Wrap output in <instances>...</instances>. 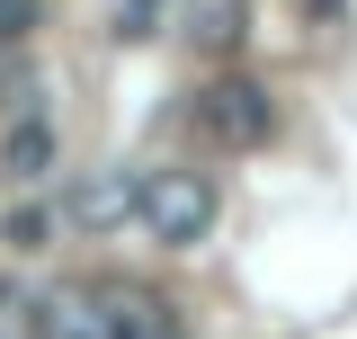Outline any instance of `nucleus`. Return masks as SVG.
<instances>
[{"mask_svg":"<svg viewBox=\"0 0 357 339\" xmlns=\"http://www.w3.org/2000/svg\"><path fill=\"white\" fill-rule=\"evenodd\" d=\"M126 214H134V179L126 170H89L72 188V223H89V232H116Z\"/></svg>","mask_w":357,"mask_h":339,"instance_id":"423d86ee","label":"nucleus"},{"mask_svg":"<svg viewBox=\"0 0 357 339\" xmlns=\"http://www.w3.org/2000/svg\"><path fill=\"white\" fill-rule=\"evenodd\" d=\"M197 134L206 143H223V152H250V143H268L277 134V98H268L259 81H241V72H223V81H206L197 89Z\"/></svg>","mask_w":357,"mask_h":339,"instance_id":"f03ea898","label":"nucleus"},{"mask_svg":"<svg viewBox=\"0 0 357 339\" xmlns=\"http://www.w3.org/2000/svg\"><path fill=\"white\" fill-rule=\"evenodd\" d=\"M27 27H36V0H0V54L27 36Z\"/></svg>","mask_w":357,"mask_h":339,"instance_id":"9b49d317","label":"nucleus"},{"mask_svg":"<svg viewBox=\"0 0 357 339\" xmlns=\"http://www.w3.org/2000/svg\"><path fill=\"white\" fill-rule=\"evenodd\" d=\"M0 339H36V295L0 277Z\"/></svg>","mask_w":357,"mask_h":339,"instance_id":"1a4fd4ad","label":"nucleus"},{"mask_svg":"<svg viewBox=\"0 0 357 339\" xmlns=\"http://www.w3.org/2000/svg\"><path fill=\"white\" fill-rule=\"evenodd\" d=\"M98 286V312H107V339H188L178 303L161 286H134V277H89Z\"/></svg>","mask_w":357,"mask_h":339,"instance_id":"7ed1b4c3","label":"nucleus"},{"mask_svg":"<svg viewBox=\"0 0 357 339\" xmlns=\"http://www.w3.org/2000/svg\"><path fill=\"white\" fill-rule=\"evenodd\" d=\"M0 170H9L18 188H36L45 170H54V126H45V116H18L9 143H0Z\"/></svg>","mask_w":357,"mask_h":339,"instance_id":"0eeeda50","label":"nucleus"},{"mask_svg":"<svg viewBox=\"0 0 357 339\" xmlns=\"http://www.w3.org/2000/svg\"><path fill=\"white\" fill-rule=\"evenodd\" d=\"M107 36H116V45L161 36V0H116V9H107Z\"/></svg>","mask_w":357,"mask_h":339,"instance_id":"6e6552de","label":"nucleus"},{"mask_svg":"<svg viewBox=\"0 0 357 339\" xmlns=\"http://www.w3.org/2000/svg\"><path fill=\"white\" fill-rule=\"evenodd\" d=\"M45 241H54V214H45V206H18V214H9V250H45Z\"/></svg>","mask_w":357,"mask_h":339,"instance_id":"9d476101","label":"nucleus"},{"mask_svg":"<svg viewBox=\"0 0 357 339\" xmlns=\"http://www.w3.org/2000/svg\"><path fill=\"white\" fill-rule=\"evenodd\" d=\"M304 9H331V0H304Z\"/></svg>","mask_w":357,"mask_h":339,"instance_id":"f8f14e48","label":"nucleus"},{"mask_svg":"<svg viewBox=\"0 0 357 339\" xmlns=\"http://www.w3.org/2000/svg\"><path fill=\"white\" fill-rule=\"evenodd\" d=\"M178 36L197 45V54H241L250 0H178Z\"/></svg>","mask_w":357,"mask_h":339,"instance_id":"39448f33","label":"nucleus"},{"mask_svg":"<svg viewBox=\"0 0 357 339\" xmlns=\"http://www.w3.org/2000/svg\"><path fill=\"white\" fill-rule=\"evenodd\" d=\"M134 223L161 250H197L215 232V179L206 170H143L134 179Z\"/></svg>","mask_w":357,"mask_h":339,"instance_id":"f257e3e1","label":"nucleus"},{"mask_svg":"<svg viewBox=\"0 0 357 339\" xmlns=\"http://www.w3.org/2000/svg\"><path fill=\"white\" fill-rule=\"evenodd\" d=\"M36 339H107V312H98V286L72 277V286H54L36 295Z\"/></svg>","mask_w":357,"mask_h":339,"instance_id":"20e7f679","label":"nucleus"}]
</instances>
